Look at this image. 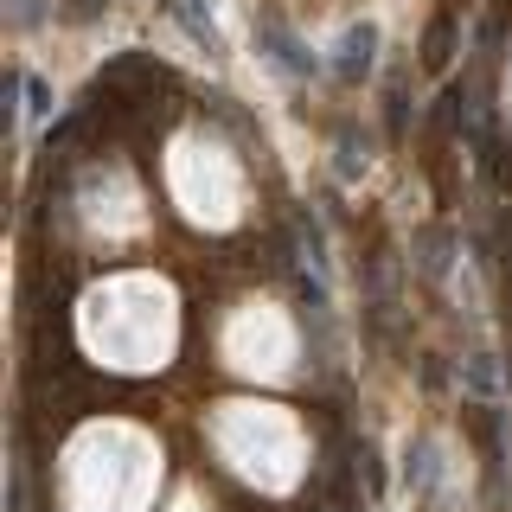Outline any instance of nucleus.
<instances>
[{
    "label": "nucleus",
    "mask_w": 512,
    "mask_h": 512,
    "mask_svg": "<svg viewBox=\"0 0 512 512\" xmlns=\"http://www.w3.org/2000/svg\"><path fill=\"white\" fill-rule=\"evenodd\" d=\"M372 45H378V26L346 32V39H340V58H333V71H340L346 84H352V77H365V71H372Z\"/></svg>",
    "instance_id": "obj_1"
},
{
    "label": "nucleus",
    "mask_w": 512,
    "mask_h": 512,
    "mask_svg": "<svg viewBox=\"0 0 512 512\" xmlns=\"http://www.w3.org/2000/svg\"><path fill=\"white\" fill-rule=\"evenodd\" d=\"M263 45H269V64H282V71H314V58H301V45L282 26H263Z\"/></svg>",
    "instance_id": "obj_2"
}]
</instances>
